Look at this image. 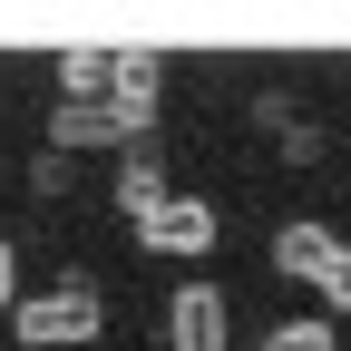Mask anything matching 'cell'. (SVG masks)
Instances as JSON below:
<instances>
[{
	"label": "cell",
	"instance_id": "1",
	"mask_svg": "<svg viewBox=\"0 0 351 351\" xmlns=\"http://www.w3.org/2000/svg\"><path fill=\"white\" fill-rule=\"evenodd\" d=\"M98 322H108V302H98L88 274H59L49 293L10 302V332H20L29 351H78V341H98Z\"/></svg>",
	"mask_w": 351,
	"mask_h": 351
},
{
	"label": "cell",
	"instance_id": "2",
	"mask_svg": "<svg viewBox=\"0 0 351 351\" xmlns=\"http://www.w3.org/2000/svg\"><path fill=\"white\" fill-rule=\"evenodd\" d=\"M137 244H147V254H166V263H195V254H215V205L166 186V195L137 215Z\"/></svg>",
	"mask_w": 351,
	"mask_h": 351
},
{
	"label": "cell",
	"instance_id": "3",
	"mask_svg": "<svg viewBox=\"0 0 351 351\" xmlns=\"http://www.w3.org/2000/svg\"><path fill=\"white\" fill-rule=\"evenodd\" d=\"M137 137H147V127L117 117L108 98H59V108H49V147H59V156H78V147H137Z\"/></svg>",
	"mask_w": 351,
	"mask_h": 351
},
{
	"label": "cell",
	"instance_id": "4",
	"mask_svg": "<svg viewBox=\"0 0 351 351\" xmlns=\"http://www.w3.org/2000/svg\"><path fill=\"white\" fill-rule=\"evenodd\" d=\"M225 332H234L225 293H215V283H176V302H166V351H225Z\"/></svg>",
	"mask_w": 351,
	"mask_h": 351
},
{
	"label": "cell",
	"instance_id": "5",
	"mask_svg": "<svg viewBox=\"0 0 351 351\" xmlns=\"http://www.w3.org/2000/svg\"><path fill=\"white\" fill-rule=\"evenodd\" d=\"M332 225H313V215H293V225L274 234V274H293V283H322V263H332Z\"/></svg>",
	"mask_w": 351,
	"mask_h": 351
},
{
	"label": "cell",
	"instance_id": "6",
	"mask_svg": "<svg viewBox=\"0 0 351 351\" xmlns=\"http://www.w3.org/2000/svg\"><path fill=\"white\" fill-rule=\"evenodd\" d=\"M108 69H117L108 49H69L59 59V88H69V98H108Z\"/></svg>",
	"mask_w": 351,
	"mask_h": 351
},
{
	"label": "cell",
	"instance_id": "7",
	"mask_svg": "<svg viewBox=\"0 0 351 351\" xmlns=\"http://www.w3.org/2000/svg\"><path fill=\"white\" fill-rule=\"evenodd\" d=\"M156 195H166V176H156L147 156H127V176H117V215H127V225H137V215H147Z\"/></svg>",
	"mask_w": 351,
	"mask_h": 351
},
{
	"label": "cell",
	"instance_id": "8",
	"mask_svg": "<svg viewBox=\"0 0 351 351\" xmlns=\"http://www.w3.org/2000/svg\"><path fill=\"white\" fill-rule=\"evenodd\" d=\"M263 351H341L332 322H283V332H263Z\"/></svg>",
	"mask_w": 351,
	"mask_h": 351
},
{
	"label": "cell",
	"instance_id": "9",
	"mask_svg": "<svg viewBox=\"0 0 351 351\" xmlns=\"http://www.w3.org/2000/svg\"><path fill=\"white\" fill-rule=\"evenodd\" d=\"M332 313H351V244H332V263H322V283H313Z\"/></svg>",
	"mask_w": 351,
	"mask_h": 351
},
{
	"label": "cell",
	"instance_id": "10",
	"mask_svg": "<svg viewBox=\"0 0 351 351\" xmlns=\"http://www.w3.org/2000/svg\"><path fill=\"white\" fill-rule=\"evenodd\" d=\"M20 302V274H10V234H0V313Z\"/></svg>",
	"mask_w": 351,
	"mask_h": 351
}]
</instances>
